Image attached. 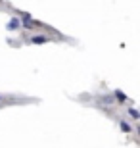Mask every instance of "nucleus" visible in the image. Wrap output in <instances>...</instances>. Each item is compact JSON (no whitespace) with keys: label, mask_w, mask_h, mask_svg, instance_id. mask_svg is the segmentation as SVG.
Listing matches in <instances>:
<instances>
[{"label":"nucleus","mask_w":140,"mask_h":148,"mask_svg":"<svg viewBox=\"0 0 140 148\" xmlns=\"http://www.w3.org/2000/svg\"><path fill=\"white\" fill-rule=\"evenodd\" d=\"M21 19H23V25H25L27 29H33L35 25H37V23L31 19V16H29V14H21Z\"/></svg>","instance_id":"2"},{"label":"nucleus","mask_w":140,"mask_h":148,"mask_svg":"<svg viewBox=\"0 0 140 148\" xmlns=\"http://www.w3.org/2000/svg\"><path fill=\"white\" fill-rule=\"evenodd\" d=\"M0 100H2V94H0Z\"/></svg>","instance_id":"7"},{"label":"nucleus","mask_w":140,"mask_h":148,"mask_svg":"<svg viewBox=\"0 0 140 148\" xmlns=\"http://www.w3.org/2000/svg\"><path fill=\"white\" fill-rule=\"evenodd\" d=\"M21 27V21H19V17L14 16L10 19V23H8V31H17V29Z\"/></svg>","instance_id":"1"},{"label":"nucleus","mask_w":140,"mask_h":148,"mask_svg":"<svg viewBox=\"0 0 140 148\" xmlns=\"http://www.w3.org/2000/svg\"><path fill=\"white\" fill-rule=\"evenodd\" d=\"M44 42H48V37H31V44H44Z\"/></svg>","instance_id":"3"},{"label":"nucleus","mask_w":140,"mask_h":148,"mask_svg":"<svg viewBox=\"0 0 140 148\" xmlns=\"http://www.w3.org/2000/svg\"><path fill=\"white\" fill-rule=\"evenodd\" d=\"M115 96H117V98L121 100V102H125V100H127V96H125V94L121 92V90H115Z\"/></svg>","instance_id":"6"},{"label":"nucleus","mask_w":140,"mask_h":148,"mask_svg":"<svg viewBox=\"0 0 140 148\" xmlns=\"http://www.w3.org/2000/svg\"><path fill=\"white\" fill-rule=\"evenodd\" d=\"M119 127H121V131H125V133L130 131V125L127 123V121H119Z\"/></svg>","instance_id":"4"},{"label":"nucleus","mask_w":140,"mask_h":148,"mask_svg":"<svg viewBox=\"0 0 140 148\" xmlns=\"http://www.w3.org/2000/svg\"><path fill=\"white\" fill-rule=\"evenodd\" d=\"M129 114L132 115L135 119H138V117H140V112H138V110H135V108H129Z\"/></svg>","instance_id":"5"}]
</instances>
